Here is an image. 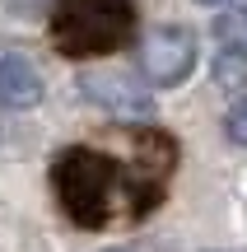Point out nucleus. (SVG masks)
<instances>
[{
	"mask_svg": "<svg viewBox=\"0 0 247 252\" xmlns=\"http://www.w3.org/2000/svg\"><path fill=\"white\" fill-rule=\"evenodd\" d=\"M52 187L75 229H108V220L117 215V196L126 191V173L112 154L70 145L52 163Z\"/></svg>",
	"mask_w": 247,
	"mask_h": 252,
	"instance_id": "obj_1",
	"label": "nucleus"
},
{
	"mask_svg": "<svg viewBox=\"0 0 247 252\" xmlns=\"http://www.w3.org/2000/svg\"><path fill=\"white\" fill-rule=\"evenodd\" d=\"M136 37V5L131 0H56L52 42L70 61L108 56Z\"/></svg>",
	"mask_w": 247,
	"mask_h": 252,
	"instance_id": "obj_2",
	"label": "nucleus"
},
{
	"mask_svg": "<svg viewBox=\"0 0 247 252\" xmlns=\"http://www.w3.org/2000/svg\"><path fill=\"white\" fill-rule=\"evenodd\" d=\"M196 70V33L182 24H159L140 42V75L154 89H177Z\"/></svg>",
	"mask_w": 247,
	"mask_h": 252,
	"instance_id": "obj_3",
	"label": "nucleus"
},
{
	"mask_svg": "<svg viewBox=\"0 0 247 252\" xmlns=\"http://www.w3.org/2000/svg\"><path fill=\"white\" fill-rule=\"evenodd\" d=\"M80 94L93 103V108H103L108 117H121V122H149V112H154L145 84L131 80V75H121V70H89V75H80Z\"/></svg>",
	"mask_w": 247,
	"mask_h": 252,
	"instance_id": "obj_4",
	"label": "nucleus"
},
{
	"mask_svg": "<svg viewBox=\"0 0 247 252\" xmlns=\"http://www.w3.org/2000/svg\"><path fill=\"white\" fill-rule=\"evenodd\" d=\"M0 103L5 108H37L42 103V75L28 56L19 52L0 56Z\"/></svg>",
	"mask_w": 247,
	"mask_h": 252,
	"instance_id": "obj_5",
	"label": "nucleus"
},
{
	"mask_svg": "<svg viewBox=\"0 0 247 252\" xmlns=\"http://www.w3.org/2000/svg\"><path fill=\"white\" fill-rule=\"evenodd\" d=\"M215 47H220L215 75H220V80H238V70H247V9L220 14V24H215Z\"/></svg>",
	"mask_w": 247,
	"mask_h": 252,
	"instance_id": "obj_6",
	"label": "nucleus"
},
{
	"mask_svg": "<svg viewBox=\"0 0 247 252\" xmlns=\"http://www.w3.org/2000/svg\"><path fill=\"white\" fill-rule=\"evenodd\" d=\"M173 163H177V140L168 131H154V126L136 131V178L164 187V178L173 173Z\"/></svg>",
	"mask_w": 247,
	"mask_h": 252,
	"instance_id": "obj_7",
	"label": "nucleus"
},
{
	"mask_svg": "<svg viewBox=\"0 0 247 252\" xmlns=\"http://www.w3.org/2000/svg\"><path fill=\"white\" fill-rule=\"evenodd\" d=\"M224 135H229L233 145H247V94L224 112Z\"/></svg>",
	"mask_w": 247,
	"mask_h": 252,
	"instance_id": "obj_8",
	"label": "nucleus"
},
{
	"mask_svg": "<svg viewBox=\"0 0 247 252\" xmlns=\"http://www.w3.org/2000/svg\"><path fill=\"white\" fill-rule=\"evenodd\" d=\"M5 5L14 9V14H28V19H33V14H42V9L52 5V0H5Z\"/></svg>",
	"mask_w": 247,
	"mask_h": 252,
	"instance_id": "obj_9",
	"label": "nucleus"
},
{
	"mask_svg": "<svg viewBox=\"0 0 247 252\" xmlns=\"http://www.w3.org/2000/svg\"><path fill=\"white\" fill-rule=\"evenodd\" d=\"M196 5H210V9H220V5H233V0H196Z\"/></svg>",
	"mask_w": 247,
	"mask_h": 252,
	"instance_id": "obj_10",
	"label": "nucleus"
},
{
	"mask_svg": "<svg viewBox=\"0 0 247 252\" xmlns=\"http://www.w3.org/2000/svg\"><path fill=\"white\" fill-rule=\"evenodd\" d=\"M103 252H131V248H103Z\"/></svg>",
	"mask_w": 247,
	"mask_h": 252,
	"instance_id": "obj_11",
	"label": "nucleus"
}]
</instances>
